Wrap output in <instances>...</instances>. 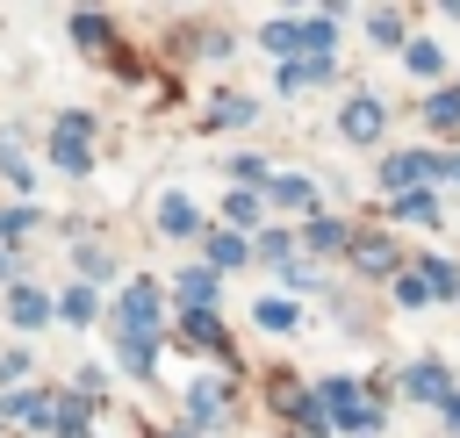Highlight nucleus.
<instances>
[{
	"label": "nucleus",
	"mask_w": 460,
	"mask_h": 438,
	"mask_svg": "<svg viewBox=\"0 0 460 438\" xmlns=\"http://www.w3.org/2000/svg\"><path fill=\"white\" fill-rule=\"evenodd\" d=\"M172 438H187V431H172Z\"/></svg>",
	"instance_id": "36"
},
{
	"label": "nucleus",
	"mask_w": 460,
	"mask_h": 438,
	"mask_svg": "<svg viewBox=\"0 0 460 438\" xmlns=\"http://www.w3.org/2000/svg\"><path fill=\"white\" fill-rule=\"evenodd\" d=\"M438 172H446V180L460 187V151H453V158H438Z\"/></svg>",
	"instance_id": "33"
},
{
	"label": "nucleus",
	"mask_w": 460,
	"mask_h": 438,
	"mask_svg": "<svg viewBox=\"0 0 460 438\" xmlns=\"http://www.w3.org/2000/svg\"><path fill=\"white\" fill-rule=\"evenodd\" d=\"M395 215H402V223H438L446 208H438L431 187H410V194H395Z\"/></svg>",
	"instance_id": "14"
},
{
	"label": "nucleus",
	"mask_w": 460,
	"mask_h": 438,
	"mask_svg": "<svg viewBox=\"0 0 460 438\" xmlns=\"http://www.w3.org/2000/svg\"><path fill=\"white\" fill-rule=\"evenodd\" d=\"M158 230H165V237H194V230H201L194 201H187V194H165V201H158Z\"/></svg>",
	"instance_id": "10"
},
{
	"label": "nucleus",
	"mask_w": 460,
	"mask_h": 438,
	"mask_svg": "<svg viewBox=\"0 0 460 438\" xmlns=\"http://www.w3.org/2000/svg\"><path fill=\"white\" fill-rule=\"evenodd\" d=\"M50 431H58V438H86V402H79V395H65V402H58V416H50Z\"/></svg>",
	"instance_id": "23"
},
{
	"label": "nucleus",
	"mask_w": 460,
	"mask_h": 438,
	"mask_svg": "<svg viewBox=\"0 0 460 438\" xmlns=\"http://www.w3.org/2000/svg\"><path fill=\"white\" fill-rule=\"evenodd\" d=\"M402 65H410L417 79H438V72H446V50H438V43H402Z\"/></svg>",
	"instance_id": "18"
},
{
	"label": "nucleus",
	"mask_w": 460,
	"mask_h": 438,
	"mask_svg": "<svg viewBox=\"0 0 460 438\" xmlns=\"http://www.w3.org/2000/svg\"><path fill=\"white\" fill-rule=\"evenodd\" d=\"M424 172H438L424 151H395V158H381V187H395V194H410Z\"/></svg>",
	"instance_id": "7"
},
{
	"label": "nucleus",
	"mask_w": 460,
	"mask_h": 438,
	"mask_svg": "<svg viewBox=\"0 0 460 438\" xmlns=\"http://www.w3.org/2000/svg\"><path fill=\"white\" fill-rule=\"evenodd\" d=\"M345 244H352V230H345L338 215H316V223H309V251H345Z\"/></svg>",
	"instance_id": "19"
},
{
	"label": "nucleus",
	"mask_w": 460,
	"mask_h": 438,
	"mask_svg": "<svg viewBox=\"0 0 460 438\" xmlns=\"http://www.w3.org/2000/svg\"><path fill=\"white\" fill-rule=\"evenodd\" d=\"M453 93H460V86H453Z\"/></svg>",
	"instance_id": "37"
},
{
	"label": "nucleus",
	"mask_w": 460,
	"mask_h": 438,
	"mask_svg": "<svg viewBox=\"0 0 460 438\" xmlns=\"http://www.w3.org/2000/svg\"><path fill=\"white\" fill-rule=\"evenodd\" d=\"M259 43H266V50H280V57H295V50L323 57V50L338 43V29H331V14H316V22H266V29H259Z\"/></svg>",
	"instance_id": "1"
},
{
	"label": "nucleus",
	"mask_w": 460,
	"mask_h": 438,
	"mask_svg": "<svg viewBox=\"0 0 460 438\" xmlns=\"http://www.w3.org/2000/svg\"><path fill=\"white\" fill-rule=\"evenodd\" d=\"M446 431H460V395H453V402H446Z\"/></svg>",
	"instance_id": "34"
},
{
	"label": "nucleus",
	"mask_w": 460,
	"mask_h": 438,
	"mask_svg": "<svg viewBox=\"0 0 460 438\" xmlns=\"http://www.w3.org/2000/svg\"><path fill=\"white\" fill-rule=\"evenodd\" d=\"M273 208H295V215H302V208H316V187L295 180V172H280V180H273Z\"/></svg>",
	"instance_id": "16"
},
{
	"label": "nucleus",
	"mask_w": 460,
	"mask_h": 438,
	"mask_svg": "<svg viewBox=\"0 0 460 438\" xmlns=\"http://www.w3.org/2000/svg\"><path fill=\"white\" fill-rule=\"evenodd\" d=\"M424 115H431V129H460V93H431Z\"/></svg>",
	"instance_id": "27"
},
{
	"label": "nucleus",
	"mask_w": 460,
	"mask_h": 438,
	"mask_svg": "<svg viewBox=\"0 0 460 438\" xmlns=\"http://www.w3.org/2000/svg\"><path fill=\"white\" fill-rule=\"evenodd\" d=\"M0 280H7V258H0Z\"/></svg>",
	"instance_id": "35"
},
{
	"label": "nucleus",
	"mask_w": 460,
	"mask_h": 438,
	"mask_svg": "<svg viewBox=\"0 0 460 438\" xmlns=\"http://www.w3.org/2000/svg\"><path fill=\"white\" fill-rule=\"evenodd\" d=\"M180 337H187V345H223L216 309H187V316H180Z\"/></svg>",
	"instance_id": "17"
},
{
	"label": "nucleus",
	"mask_w": 460,
	"mask_h": 438,
	"mask_svg": "<svg viewBox=\"0 0 460 438\" xmlns=\"http://www.w3.org/2000/svg\"><path fill=\"white\" fill-rule=\"evenodd\" d=\"M323 416H331V424H345V431H367V424H374V402L338 373V381H323Z\"/></svg>",
	"instance_id": "3"
},
{
	"label": "nucleus",
	"mask_w": 460,
	"mask_h": 438,
	"mask_svg": "<svg viewBox=\"0 0 460 438\" xmlns=\"http://www.w3.org/2000/svg\"><path fill=\"white\" fill-rule=\"evenodd\" d=\"M187 409H194L201 424H216V416H223V388H216V381H194V388H187Z\"/></svg>",
	"instance_id": "22"
},
{
	"label": "nucleus",
	"mask_w": 460,
	"mask_h": 438,
	"mask_svg": "<svg viewBox=\"0 0 460 438\" xmlns=\"http://www.w3.org/2000/svg\"><path fill=\"white\" fill-rule=\"evenodd\" d=\"M316 79H331V57H288V65H280V93H302V86H316Z\"/></svg>",
	"instance_id": "12"
},
{
	"label": "nucleus",
	"mask_w": 460,
	"mask_h": 438,
	"mask_svg": "<svg viewBox=\"0 0 460 438\" xmlns=\"http://www.w3.org/2000/svg\"><path fill=\"white\" fill-rule=\"evenodd\" d=\"M367 36H374V43H388V50H402V14L374 7V14H367Z\"/></svg>",
	"instance_id": "24"
},
{
	"label": "nucleus",
	"mask_w": 460,
	"mask_h": 438,
	"mask_svg": "<svg viewBox=\"0 0 460 438\" xmlns=\"http://www.w3.org/2000/svg\"><path fill=\"white\" fill-rule=\"evenodd\" d=\"M395 302H402V309H417V302H431V287H424V273H395Z\"/></svg>",
	"instance_id": "29"
},
{
	"label": "nucleus",
	"mask_w": 460,
	"mask_h": 438,
	"mask_svg": "<svg viewBox=\"0 0 460 438\" xmlns=\"http://www.w3.org/2000/svg\"><path fill=\"white\" fill-rule=\"evenodd\" d=\"M252 258V244L237 237V230H208V273H230V266H244Z\"/></svg>",
	"instance_id": "11"
},
{
	"label": "nucleus",
	"mask_w": 460,
	"mask_h": 438,
	"mask_svg": "<svg viewBox=\"0 0 460 438\" xmlns=\"http://www.w3.org/2000/svg\"><path fill=\"white\" fill-rule=\"evenodd\" d=\"M216 122H252V101H216Z\"/></svg>",
	"instance_id": "31"
},
{
	"label": "nucleus",
	"mask_w": 460,
	"mask_h": 438,
	"mask_svg": "<svg viewBox=\"0 0 460 438\" xmlns=\"http://www.w3.org/2000/svg\"><path fill=\"white\" fill-rule=\"evenodd\" d=\"M115 330H122V345H151V337H158V287H151V280H129V287H122Z\"/></svg>",
	"instance_id": "2"
},
{
	"label": "nucleus",
	"mask_w": 460,
	"mask_h": 438,
	"mask_svg": "<svg viewBox=\"0 0 460 438\" xmlns=\"http://www.w3.org/2000/svg\"><path fill=\"white\" fill-rule=\"evenodd\" d=\"M29 223H36L29 208H7V215H0V237H14V230H29Z\"/></svg>",
	"instance_id": "32"
},
{
	"label": "nucleus",
	"mask_w": 460,
	"mask_h": 438,
	"mask_svg": "<svg viewBox=\"0 0 460 438\" xmlns=\"http://www.w3.org/2000/svg\"><path fill=\"white\" fill-rule=\"evenodd\" d=\"M72 36L79 43H108V14H72Z\"/></svg>",
	"instance_id": "30"
},
{
	"label": "nucleus",
	"mask_w": 460,
	"mask_h": 438,
	"mask_svg": "<svg viewBox=\"0 0 460 438\" xmlns=\"http://www.w3.org/2000/svg\"><path fill=\"white\" fill-rule=\"evenodd\" d=\"M338 129H345V144H381L388 108H381L374 93H352V101H345V115H338Z\"/></svg>",
	"instance_id": "4"
},
{
	"label": "nucleus",
	"mask_w": 460,
	"mask_h": 438,
	"mask_svg": "<svg viewBox=\"0 0 460 438\" xmlns=\"http://www.w3.org/2000/svg\"><path fill=\"white\" fill-rule=\"evenodd\" d=\"M402 395H410V402H438V409H446L460 388H453V373H446L438 359H417V366H402Z\"/></svg>",
	"instance_id": "6"
},
{
	"label": "nucleus",
	"mask_w": 460,
	"mask_h": 438,
	"mask_svg": "<svg viewBox=\"0 0 460 438\" xmlns=\"http://www.w3.org/2000/svg\"><path fill=\"white\" fill-rule=\"evenodd\" d=\"M352 258H359V273H367V280H381V273H395V266H402L388 237H352Z\"/></svg>",
	"instance_id": "9"
},
{
	"label": "nucleus",
	"mask_w": 460,
	"mask_h": 438,
	"mask_svg": "<svg viewBox=\"0 0 460 438\" xmlns=\"http://www.w3.org/2000/svg\"><path fill=\"white\" fill-rule=\"evenodd\" d=\"M7 309H14V323H22V330H36V323H50V309H58V302H50V294H36V287H14V294H7Z\"/></svg>",
	"instance_id": "13"
},
{
	"label": "nucleus",
	"mask_w": 460,
	"mask_h": 438,
	"mask_svg": "<svg viewBox=\"0 0 460 438\" xmlns=\"http://www.w3.org/2000/svg\"><path fill=\"white\" fill-rule=\"evenodd\" d=\"M86 144H93V122L72 108V115H58V129H50V151H58V165L65 172H86Z\"/></svg>",
	"instance_id": "5"
},
{
	"label": "nucleus",
	"mask_w": 460,
	"mask_h": 438,
	"mask_svg": "<svg viewBox=\"0 0 460 438\" xmlns=\"http://www.w3.org/2000/svg\"><path fill=\"white\" fill-rule=\"evenodd\" d=\"M180 302H187V309H208V302H216V273H208V266L180 273Z\"/></svg>",
	"instance_id": "21"
},
{
	"label": "nucleus",
	"mask_w": 460,
	"mask_h": 438,
	"mask_svg": "<svg viewBox=\"0 0 460 438\" xmlns=\"http://www.w3.org/2000/svg\"><path fill=\"white\" fill-rule=\"evenodd\" d=\"M0 416H14V424H43V431H50L58 402H50V395H36V388H14V395L0 402Z\"/></svg>",
	"instance_id": "8"
},
{
	"label": "nucleus",
	"mask_w": 460,
	"mask_h": 438,
	"mask_svg": "<svg viewBox=\"0 0 460 438\" xmlns=\"http://www.w3.org/2000/svg\"><path fill=\"white\" fill-rule=\"evenodd\" d=\"M252 251H259L273 273H280V266H295V237H288V230H259V244H252Z\"/></svg>",
	"instance_id": "20"
},
{
	"label": "nucleus",
	"mask_w": 460,
	"mask_h": 438,
	"mask_svg": "<svg viewBox=\"0 0 460 438\" xmlns=\"http://www.w3.org/2000/svg\"><path fill=\"white\" fill-rule=\"evenodd\" d=\"M223 215H230L237 230H252V223H259V194H230V201H223Z\"/></svg>",
	"instance_id": "28"
},
{
	"label": "nucleus",
	"mask_w": 460,
	"mask_h": 438,
	"mask_svg": "<svg viewBox=\"0 0 460 438\" xmlns=\"http://www.w3.org/2000/svg\"><path fill=\"white\" fill-rule=\"evenodd\" d=\"M58 316H72V323H93V316H101V302H93V287H65V302H58Z\"/></svg>",
	"instance_id": "25"
},
{
	"label": "nucleus",
	"mask_w": 460,
	"mask_h": 438,
	"mask_svg": "<svg viewBox=\"0 0 460 438\" xmlns=\"http://www.w3.org/2000/svg\"><path fill=\"white\" fill-rule=\"evenodd\" d=\"M252 323H259V330H295L302 316H295V302H259V309H252Z\"/></svg>",
	"instance_id": "26"
},
{
	"label": "nucleus",
	"mask_w": 460,
	"mask_h": 438,
	"mask_svg": "<svg viewBox=\"0 0 460 438\" xmlns=\"http://www.w3.org/2000/svg\"><path fill=\"white\" fill-rule=\"evenodd\" d=\"M417 266H424L431 302H453V294H460V266H453V258H417Z\"/></svg>",
	"instance_id": "15"
}]
</instances>
